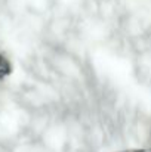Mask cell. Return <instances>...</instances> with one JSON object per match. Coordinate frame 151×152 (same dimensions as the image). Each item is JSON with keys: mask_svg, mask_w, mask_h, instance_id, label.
Segmentation results:
<instances>
[{"mask_svg": "<svg viewBox=\"0 0 151 152\" xmlns=\"http://www.w3.org/2000/svg\"><path fill=\"white\" fill-rule=\"evenodd\" d=\"M9 72V64L6 62V59L3 56H0V78L4 77Z\"/></svg>", "mask_w": 151, "mask_h": 152, "instance_id": "cell-1", "label": "cell"}]
</instances>
